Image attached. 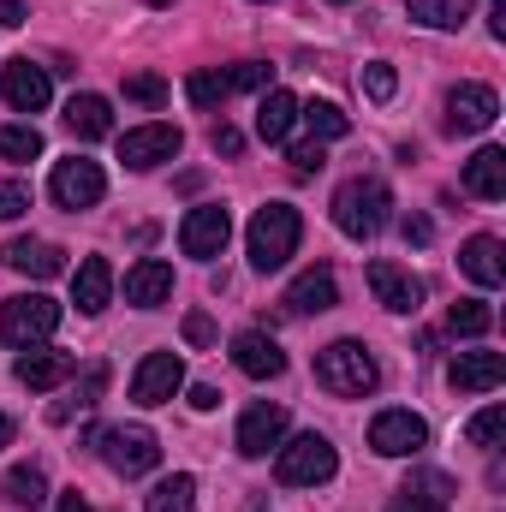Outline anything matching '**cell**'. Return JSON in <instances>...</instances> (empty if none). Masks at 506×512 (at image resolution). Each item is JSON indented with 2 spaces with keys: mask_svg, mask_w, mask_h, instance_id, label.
Returning <instances> with one entry per match:
<instances>
[{
  "mask_svg": "<svg viewBox=\"0 0 506 512\" xmlns=\"http://www.w3.org/2000/svg\"><path fill=\"white\" fill-rule=\"evenodd\" d=\"M387 209H393V191L381 179H364V173L334 191V227L346 239H376L381 227H387Z\"/></svg>",
  "mask_w": 506,
  "mask_h": 512,
  "instance_id": "obj_1",
  "label": "cell"
},
{
  "mask_svg": "<svg viewBox=\"0 0 506 512\" xmlns=\"http://www.w3.org/2000/svg\"><path fill=\"white\" fill-rule=\"evenodd\" d=\"M84 447H102V459H108L114 477H149V471L161 465V441H155V429H143V423L84 429Z\"/></svg>",
  "mask_w": 506,
  "mask_h": 512,
  "instance_id": "obj_2",
  "label": "cell"
},
{
  "mask_svg": "<svg viewBox=\"0 0 506 512\" xmlns=\"http://www.w3.org/2000/svg\"><path fill=\"white\" fill-rule=\"evenodd\" d=\"M316 382L328 393H340V399H364L381 382V370H376V358L364 352V340H334V346L316 352Z\"/></svg>",
  "mask_w": 506,
  "mask_h": 512,
  "instance_id": "obj_3",
  "label": "cell"
},
{
  "mask_svg": "<svg viewBox=\"0 0 506 512\" xmlns=\"http://www.w3.org/2000/svg\"><path fill=\"white\" fill-rule=\"evenodd\" d=\"M298 233H304V221H298L292 203H262L251 215V262L262 274L286 268V256L298 251Z\"/></svg>",
  "mask_w": 506,
  "mask_h": 512,
  "instance_id": "obj_4",
  "label": "cell"
},
{
  "mask_svg": "<svg viewBox=\"0 0 506 512\" xmlns=\"http://www.w3.org/2000/svg\"><path fill=\"white\" fill-rule=\"evenodd\" d=\"M334 441L328 435H298V441H286V447H274V477L286 483V489H316V483H328L334 477Z\"/></svg>",
  "mask_w": 506,
  "mask_h": 512,
  "instance_id": "obj_5",
  "label": "cell"
},
{
  "mask_svg": "<svg viewBox=\"0 0 506 512\" xmlns=\"http://www.w3.org/2000/svg\"><path fill=\"white\" fill-rule=\"evenodd\" d=\"M54 328H60V304L42 298V292H30V298H6V304H0V340L18 346V352L42 346Z\"/></svg>",
  "mask_w": 506,
  "mask_h": 512,
  "instance_id": "obj_6",
  "label": "cell"
},
{
  "mask_svg": "<svg viewBox=\"0 0 506 512\" xmlns=\"http://www.w3.org/2000/svg\"><path fill=\"white\" fill-rule=\"evenodd\" d=\"M262 84H268V66L262 60H245V66H227V72H191L185 78V96H191V108H221L227 96L262 90Z\"/></svg>",
  "mask_w": 506,
  "mask_h": 512,
  "instance_id": "obj_7",
  "label": "cell"
},
{
  "mask_svg": "<svg viewBox=\"0 0 506 512\" xmlns=\"http://www.w3.org/2000/svg\"><path fill=\"white\" fill-rule=\"evenodd\" d=\"M48 191H54V203H60V209H96V203H102V191H108V179H102V167H96V161L72 155V161H54Z\"/></svg>",
  "mask_w": 506,
  "mask_h": 512,
  "instance_id": "obj_8",
  "label": "cell"
},
{
  "mask_svg": "<svg viewBox=\"0 0 506 512\" xmlns=\"http://www.w3.org/2000/svg\"><path fill=\"white\" fill-rule=\"evenodd\" d=\"M227 239H233V215H227L221 203H197V209L185 215V227H179V251L197 256V262L221 256L227 251Z\"/></svg>",
  "mask_w": 506,
  "mask_h": 512,
  "instance_id": "obj_9",
  "label": "cell"
},
{
  "mask_svg": "<svg viewBox=\"0 0 506 512\" xmlns=\"http://www.w3.org/2000/svg\"><path fill=\"white\" fill-rule=\"evenodd\" d=\"M370 447H376L381 459H411V453L429 447V423L417 411H381L376 423H370Z\"/></svg>",
  "mask_w": 506,
  "mask_h": 512,
  "instance_id": "obj_10",
  "label": "cell"
},
{
  "mask_svg": "<svg viewBox=\"0 0 506 512\" xmlns=\"http://www.w3.org/2000/svg\"><path fill=\"white\" fill-rule=\"evenodd\" d=\"M495 120H501V96L489 84H459L447 96V131L453 137H477V131H489Z\"/></svg>",
  "mask_w": 506,
  "mask_h": 512,
  "instance_id": "obj_11",
  "label": "cell"
},
{
  "mask_svg": "<svg viewBox=\"0 0 506 512\" xmlns=\"http://www.w3.org/2000/svg\"><path fill=\"white\" fill-rule=\"evenodd\" d=\"M0 96H6V108H12V114H42V108H48V96H54L48 66H36V60H12V66L0 72Z\"/></svg>",
  "mask_w": 506,
  "mask_h": 512,
  "instance_id": "obj_12",
  "label": "cell"
},
{
  "mask_svg": "<svg viewBox=\"0 0 506 512\" xmlns=\"http://www.w3.org/2000/svg\"><path fill=\"white\" fill-rule=\"evenodd\" d=\"M370 292H376V304H387L393 316H417V304H423V280L411 268L387 262V256L370 262Z\"/></svg>",
  "mask_w": 506,
  "mask_h": 512,
  "instance_id": "obj_13",
  "label": "cell"
},
{
  "mask_svg": "<svg viewBox=\"0 0 506 512\" xmlns=\"http://www.w3.org/2000/svg\"><path fill=\"white\" fill-rule=\"evenodd\" d=\"M179 387H185L179 352H149V358L137 364V376H131V399H137V405H167Z\"/></svg>",
  "mask_w": 506,
  "mask_h": 512,
  "instance_id": "obj_14",
  "label": "cell"
},
{
  "mask_svg": "<svg viewBox=\"0 0 506 512\" xmlns=\"http://www.w3.org/2000/svg\"><path fill=\"white\" fill-rule=\"evenodd\" d=\"M280 435H286V405H274V399H256L239 417V453L245 459H268V447H280Z\"/></svg>",
  "mask_w": 506,
  "mask_h": 512,
  "instance_id": "obj_15",
  "label": "cell"
},
{
  "mask_svg": "<svg viewBox=\"0 0 506 512\" xmlns=\"http://www.w3.org/2000/svg\"><path fill=\"white\" fill-rule=\"evenodd\" d=\"M286 316H322V310H334L340 304V280H334V268H304L292 286H286Z\"/></svg>",
  "mask_w": 506,
  "mask_h": 512,
  "instance_id": "obj_16",
  "label": "cell"
},
{
  "mask_svg": "<svg viewBox=\"0 0 506 512\" xmlns=\"http://www.w3.org/2000/svg\"><path fill=\"white\" fill-rule=\"evenodd\" d=\"M179 126H137L120 137V161L126 167H161V161H173L179 155Z\"/></svg>",
  "mask_w": 506,
  "mask_h": 512,
  "instance_id": "obj_17",
  "label": "cell"
},
{
  "mask_svg": "<svg viewBox=\"0 0 506 512\" xmlns=\"http://www.w3.org/2000/svg\"><path fill=\"white\" fill-rule=\"evenodd\" d=\"M233 364H239L251 382H274V376H286V352H280L262 328H245V334L233 340Z\"/></svg>",
  "mask_w": 506,
  "mask_h": 512,
  "instance_id": "obj_18",
  "label": "cell"
},
{
  "mask_svg": "<svg viewBox=\"0 0 506 512\" xmlns=\"http://www.w3.org/2000/svg\"><path fill=\"white\" fill-rule=\"evenodd\" d=\"M447 382H453V393H495L506 382V358L501 352H459Z\"/></svg>",
  "mask_w": 506,
  "mask_h": 512,
  "instance_id": "obj_19",
  "label": "cell"
},
{
  "mask_svg": "<svg viewBox=\"0 0 506 512\" xmlns=\"http://www.w3.org/2000/svg\"><path fill=\"white\" fill-rule=\"evenodd\" d=\"M78 376V358L72 352H42V346H30L24 358H18V387H30V393H48V387L72 382Z\"/></svg>",
  "mask_w": 506,
  "mask_h": 512,
  "instance_id": "obj_20",
  "label": "cell"
},
{
  "mask_svg": "<svg viewBox=\"0 0 506 512\" xmlns=\"http://www.w3.org/2000/svg\"><path fill=\"white\" fill-rule=\"evenodd\" d=\"M108 298H114V268H108V256H84L78 274H72V304H78L84 316H102Z\"/></svg>",
  "mask_w": 506,
  "mask_h": 512,
  "instance_id": "obj_21",
  "label": "cell"
},
{
  "mask_svg": "<svg viewBox=\"0 0 506 512\" xmlns=\"http://www.w3.org/2000/svg\"><path fill=\"white\" fill-rule=\"evenodd\" d=\"M453 501V477H441V471H417L399 495H393V507L387 512H447Z\"/></svg>",
  "mask_w": 506,
  "mask_h": 512,
  "instance_id": "obj_22",
  "label": "cell"
},
{
  "mask_svg": "<svg viewBox=\"0 0 506 512\" xmlns=\"http://www.w3.org/2000/svg\"><path fill=\"white\" fill-rule=\"evenodd\" d=\"M167 292H173V262H161V256H143L126 274V304H137V310H155Z\"/></svg>",
  "mask_w": 506,
  "mask_h": 512,
  "instance_id": "obj_23",
  "label": "cell"
},
{
  "mask_svg": "<svg viewBox=\"0 0 506 512\" xmlns=\"http://www.w3.org/2000/svg\"><path fill=\"white\" fill-rule=\"evenodd\" d=\"M465 191L471 197H483V203H501L506 197V149H477L471 161H465Z\"/></svg>",
  "mask_w": 506,
  "mask_h": 512,
  "instance_id": "obj_24",
  "label": "cell"
},
{
  "mask_svg": "<svg viewBox=\"0 0 506 512\" xmlns=\"http://www.w3.org/2000/svg\"><path fill=\"white\" fill-rule=\"evenodd\" d=\"M0 256H6L18 274H30V280H54V274L66 268V251H60V245H48V239H12Z\"/></svg>",
  "mask_w": 506,
  "mask_h": 512,
  "instance_id": "obj_25",
  "label": "cell"
},
{
  "mask_svg": "<svg viewBox=\"0 0 506 512\" xmlns=\"http://www.w3.org/2000/svg\"><path fill=\"white\" fill-rule=\"evenodd\" d=\"M298 126V96L292 90H268L262 102H256V137L262 143H286Z\"/></svg>",
  "mask_w": 506,
  "mask_h": 512,
  "instance_id": "obj_26",
  "label": "cell"
},
{
  "mask_svg": "<svg viewBox=\"0 0 506 512\" xmlns=\"http://www.w3.org/2000/svg\"><path fill=\"white\" fill-rule=\"evenodd\" d=\"M459 268L477 280V286H501L506 280V262H501V239H489V233H477V239H465V251H459Z\"/></svg>",
  "mask_w": 506,
  "mask_h": 512,
  "instance_id": "obj_27",
  "label": "cell"
},
{
  "mask_svg": "<svg viewBox=\"0 0 506 512\" xmlns=\"http://www.w3.org/2000/svg\"><path fill=\"white\" fill-rule=\"evenodd\" d=\"M66 131L84 137V143H96V137L114 131V108H108L102 96H72V102H66Z\"/></svg>",
  "mask_w": 506,
  "mask_h": 512,
  "instance_id": "obj_28",
  "label": "cell"
},
{
  "mask_svg": "<svg viewBox=\"0 0 506 512\" xmlns=\"http://www.w3.org/2000/svg\"><path fill=\"white\" fill-rule=\"evenodd\" d=\"M405 6H411V18L429 24V30H459V24L477 12V0H405Z\"/></svg>",
  "mask_w": 506,
  "mask_h": 512,
  "instance_id": "obj_29",
  "label": "cell"
},
{
  "mask_svg": "<svg viewBox=\"0 0 506 512\" xmlns=\"http://www.w3.org/2000/svg\"><path fill=\"white\" fill-rule=\"evenodd\" d=\"M0 495L12 501V507H42L48 501V477L36 471V465H18V471H6V483H0Z\"/></svg>",
  "mask_w": 506,
  "mask_h": 512,
  "instance_id": "obj_30",
  "label": "cell"
},
{
  "mask_svg": "<svg viewBox=\"0 0 506 512\" xmlns=\"http://www.w3.org/2000/svg\"><path fill=\"white\" fill-rule=\"evenodd\" d=\"M149 512H197V477H161L149 489Z\"/></svg>",
  "mask_w": 506,
  "mask_h": 512,
  "instance_id": "obj_31",
  "label": "cell"
},
{
  "mask_svg": "<svg viewBox=\"0 0 506 512\" xmlns=\"http://www.w3.org/2000/svg\"><path fill=\"white\" fill-rule=\"evenodd\" d=\"M447 328H453V334H465V340H477V334H489V328H495V310H489L483 298H459V304L447 310Z\"/></svg>",
  "mask_w": 506,
  "mask_h": 512,
  "instance_id": "obj_32",
  "label": "cell"
},
{
  "mask_svg": "<svg viewBox=\"0 0 506 512\" xmlns=\"http://www.w3.org/2000/svg\"><path fill=\"white\" fill-rule=\"evenodd\" d=\"M298 120L310 126V137H316V143H328V137H346V131H352V120H346L334 102H304V108H298Z\"/></svg>",
  "mask_w": 506,
  "mask_h": 512,
  "instance_id": "obj_33",
  "label": "cell"
},
{
  "mask_svg": "<svg viewBox=\"0 0 506 512\" xmlns=\"http://www.w3.org/2000/svg\"><path fill=\"white\" fill-rule=\"evenodd\" d=\"M0 155H6V161H36V155H42V131L36 126H6L0 131Z\"/></svg>",
  "mask_w": 506,
  "mask_h": 512,
  "instance_id": "obj_34",
  "label": "cell"
},
{
  "mask_svg": "<svg viewBox=\"0 0 506 512\" xmlns=\"http://www.w3.org/2000/svg\"><path fill=\"white\" fill-rule=\"evenodd\" d=\"M501 423H506V405H489V411H477V417L465 423V441H471V447H495Z\"/></svg>",
  "mask_w": 506,
  "mask_h": 512,
  "instance_id": "obj_35",
  "label": "cell"
},
{
  "mask_svg": "<svg viewBox=\"0 0 506 512\" xmlns=\"http://www.w3.org/2000/svg\"><path fill=\"white\" fill-rule=\"evenodd\" d=\"M126 96H131V102H143V108H161V102H167V78L137 72V78H126Z\"/></svg>",
  "mask_w": 506,
  "mask_h": 512,
  "instance_id": "obj_36",
  "label": "cell"
},
{
  "mask_svg": "<svg viewBox=\"0 0 506 512\" xmlns=\"http://www.w3.org/2000/svg\"><path fill=\"white\" fill-rule=\"evenodd\" d=\"M364 90H370L376 102H393L399 78H393V66H387V60H370V66H364Z\"/></svg>",
  "mask_w": 506,
  "mask_h": 512,
  "instance_id": "obj_37",
  "label": "cell"
},
{
  "mask_svg": "<svg viewBox=\"0 0 506 512\" xmlns=\"http://www.w3.org/2000/svg\"><path fill=\"white\" fill-rule=\"evenodd\" d=\"M286 161H292V173H298V179H316V173L328 167V155H322V143H298V149H292Z\"/></svg>",
  "mask_w": 506,
  "mask_h": 512,
  "instance_id": "obj_38",
  "label": "cell"
},
{
  "mask_svg": "<svg viewBox=\"0 0 506 512\" xmlns=\"http://www.w3.org/2000/svg\"><path fill=\"white\" fill-rule=\"evenodd\" d=\"M24 209H30V191L18 179H0V221H18Z\"/></svg>",
  "mask_w": 506,
  "mask_h": 512,
  "instance_id": "obj_39",
  "label": "cell"
},
{
  "mask_svg": "<svg viewBox=\"0 0 506 512\" xmlns=\"http://www.w3.org/2000/svg\"><path fill=\"white\" fill-rule=\"evenodd\" d=\"M185 340H191V346H215V322H209L203 310H191V316H185Z\"/></svg>",
  "mask_w": 506,
  "mask_h": 512,
  "instance_id": "obj_40",
  "label": "cell"
},
{
  "mask_svg": "<svg viewBox=\"0 0 506 512\" xmlns=\"http://www.w3.org/2000/svg\"><path fill=\"white\" fill-rule=\"evenodd\" d=\"M209 143H215V155H227V161H233V155L245 149V137H239L233 126H215V131H209Z\"/></svg>",
  "mask_w": 506,
  "mask_h": 512,
  "instance_id": "obj_41",
  "label": "cell"
},
{
  "mask_svg": "<svg viewBox=\"0 0 506 512\" xmlns=\"http://www.w3.org/2000/svg\"><path fill=\"white\" fill-rule=\"evenodd\" d=\"M399 233H405V245H429V239H435V227H429L423 215H405V221H399Z\"/></svg>",
  "mask_w": 506,
  "mask_h": 512,
  "instance_id": "obj_42",
  "label": "cell"
},
{
  "mask_svg": "<svg viewBox=\"0 0 506 512\" xmlns=\"http://www.w3.org/2000/svg\"><path fill=\"white\" fill-rule=\"evenodd\" d=\"M0 24L18 30V24H24V0H0Z\"/></svg>",
  "mask_w": 506,
  "mask_h": 512,
  "instance_id": "obj_43",
  "label": "cell"
},
{
  "mask_svg": "<svg viewBox=\"0 0 506 512\" xmlns=\"http://www.w3.org/2000/svg\"><path fill=\"white\" fill-rule=\"evenodd\" d=\"M191 405H197V411H215V405H221V393H215V387H191Z\"/></svg>",
  "mask_w": 506,
  "mask_h": 512,
  "instance_id": "obj_44",
  "label": "cell"
},
{
  "mask_svg": "<svg viewBox=\"0 0 506 512\" xmlns=\"http://www.w3.org/2000/svg\"><path fill=\"white\" fill-rule=\"evenodd\" d=\"M60 512H90V501H84L78 489H66V495H60Z\"/></svg>",
  "mask_w": 506,
  "mask_h": 512,
  "instance_id": "obj_45",
  "label": "cell"
},
{
  "mask_svg": "<svg viewBox=\"0 0 506 512\" xmlns=\"http://www.w3.org/2000/svg\"><path fill=\"white\" fill-rule=\"evenodd\" d=\"M489 30H495V36H506V0H495V18H489Z\"/></svg>",
  "mask_w": 506,
  "mask_h": 512,
  "instance_id": "obj_46",
  "label": "cell"
},
{
  "mask_svg": "<svg viewBox=\"0 0 506 512\" xmlns=\"http://www.w3.org/2000/svg\"><path fill=\"white\" fill-rule=\"evenodd\" d=\"M0 447H12V417L0 411Z\"/></svg>",
  "mask_w": 506,
  "mask_h": 512,
  "instance_id": "obj_47",
  "label": "cell"
},
{
  "mask_svg": "<svg viewBox=\"0 0 506 512\" xmlns=\"http://www.w3.org/2000/svg\"><path fill=\"white\" fill-rule=\"evenodd\" d=\"M149 6H167V0H149Z\"/></svg>",
  "mask_w": 506,
  "mask_h": 512,
  "instance_id": "obj_48",
  "label": "cell"
},
{
  "mask_svg": "<svg viewBox=\"0 0 506 512\" xmlns=\"http://www.w3.org/2000/svg\"><path fill=\"white\" fill-rule=\"evenodd\" d=\"M334 6H346V0H334Z\"/></svg>",
  "mask_w": 506,
  "mask_h": 512,
  "instance_id": "obj_49",
  "label": "cell"
}]
</instances>
